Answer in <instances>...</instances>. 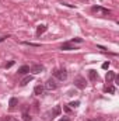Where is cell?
<instances>
[{"label":"cell","instance_id":"cell-6","mask_svg":"<svg viewBox=\"0 0 119 121\" xmlns=\"http://www.w3.org/2000/svg\"><path fill=\"white\" fill-rule=\"evenodd\" d=\"M58 87V85H56V82L53 80V79H49L46 83H45V89H48V90H55Z\"/></svg>","mask_w":119,"mask_h":121},{"label":"cell","instance_id":"cell-8","mask_svg":"<svg viewBox=\"0 0 119 121\" xmlns=\"http://www.w3.org/2000/svg\"><path fill=\"white\" fill-rule=\"evenodd\" d=\"M32 80H34V76H31V75H28V76H25L24 79H21L20 85H21V86H25V85H28L30 82H32Z\"/></svg>","mask_w":119,"mask_h":121},{"label":"cell","instance_id":"cell-5","mask_svg":"<svg viewBox=\"0 0 119 121\" xmlns=\"http://www.w3.org/2000/svg\"><path fill=\"white\" fill-rule=\"evenodd\" d=\"M60 49L62 51H73V49H77L71 42H64V44H62L60 45Z\"/></svg>","mask_w":119,"mask_h":121},{"label":"cell","instance_id":"cell-20","mask_svg":"<svg viewBox=\"0 0 119 121\" xmlns=\"http://www.w3.org/2000/svg\"><path fill=\"white\" fill-rule=\"evenodd\" d=\"M109 68V62H104L102 63V69H108Z\"/></svg>","mask_w":119,"mask_h":121},{"label":"cell","instance_id":"cell-13","mask_svg":"<svg viewBox=\"0 0 119 121\" xmlns=\"http://www.w3.org/2000/svg\"><path fill=\"white\" fill-rule=\"evenodd\" d=\"M17 104H18V100H17L16 97H11L10 101H8V107H10V108H14Z\"/></svg>","mask_w":119,"mask_h":121},{"label":"cell","instance_id":"cell-11","mask_svg":"<svg viewBox=\"0 0 119 121\" xmlns=\"http://www.w3.org/2000/svg\"><path fill=\"white\" fill-rule=\"evenodd\" d=\"M44 90H45V87H44V86H41V85L34 87V93H35L36 96H41V94H44Z\"/></svg>","mask_w":119,"mask_h":121},{"label":"cell","instance_id":"cell-25","mask_svg":"<svg viewBox=\"0 0 119 121\" xmlns=\"http://www.w3.org/2000/svg\"><path fill=\"white\" fill-rule=\"evenodd\" d=\"M59 121H70V120H69V118H67V117H62V118H60Z\"/></svg>","mask_w":119,"mask_h":121},{"label":"cell","instance_id":"cell-15","mask_svg":"<svg viewBox=\"0 0 119 121\" xmlns=\"http://www.w3.org/2000/svg\"><path fill=\"white\" fill-rule=\"evenodd\" d=\"M105 91H107V93H111V94H114V93H115V86H112V85H111V86L105 87Z\"/></svg>","mask_w":119,"mask_h":121},{"label":"cell","instance_id":"cell-2","mask_svg":"<svg viewBox=\"0 0 119 121\" xmlns=\"http://www.w3.org/2000/svg\"><path fill=\"white\" fill-rule=\"evenodd\" d=\"M53 76L59 80H66L67 79V72H66V69H56L53 72Z\"/></svg>","mask_w":119,"mask_h":121},{"label":"cell","instance_id":"cell-4","mask_svg":"<svg viewBox=\"0 0 119 121\" xmlns=\"http://www.w3.org/2000/svg\"><path fill=\"white\" fill-rule=\"evenodd\" d=\"M45 70V68L42 66V65H32L30 68V72H32L34 75H38V73H41V72H44Z\"/></svg>","mask_w":119,"mask_h":121},{"label":"cell","instance_id":"cell-10","mask_svg":"<svg viewBox=\"0 0 119 121\" xmlns=\"http://www.w3.org/2000/svg\"><path fill=\"white\" fill-rule=\"evenodd\" d=\"M46 30H48V27H46L45 24H41V26H38V28H36V37L42 35V34H44Z\"/></svg>","mask_w":119,"mask_h":121},{"label":"cell","instance_id":"cell-3","mask_svg":"<svg viewBox=\"0 0 119 121\" xmlns=\"http://www.w3.org/2000/svg\"><path fill=\"white\" fill-rule=\"evenodd\" d=\"M86 79L84 78H81V76H77L76 79H74V86L77 87V89H84L86 87Z\"/></svg>","mask_w":119,"mask_h":121},{"label":"cell","instance_id":"cell-1","mask_svg":"<svg viewBox=\"0 0 119 121\" xmlns=\"http://www.w3.org/2000/svg\"><path fill=\"white\" fill-rule=\"evenodd\" d=\"M91 11H92V13H97L98 16H108V14H111V10L104 9V7H101V6H92V7H91Z\"/></svg>","mask_w":119,"mask_h":121},{"label":"cell","instance_id":"cell-16","mask_svg":"<svg viewBox=\"0 0 119 121\" xmlns=\"http://www.w3.org/2000/svg\"><path fill=\"white\" fill-rule=\"evenodd\" d=\"M69 106H70V107H73V108H76V107H79V106H80V101H79V100H76V101H71Z\"/></svg>","mask_w":119,"mask_h":121},{"label":"cell","instance_id":"cell-17","mask_svg":"<svg viewBox=\"0 0 119 121\" xmlns=\"http://www.w3.org/2000/svg\"><path fill=\"white\" fill-rule=\"evenodd\" d=\"M23 120L24 121H31V117H30V114H28L27 111H24V114H23Z\"/></svg>","mask_w":119,"mask_h":121},{"label":"cell","instance_id":"cell-19","mask_svg":"<svg viewBox=\"0 0 119 121\" xmlns=\"http://www.w3.org/2000/svg\"><path fill=\"white\" fill-rule=\"evenodd\" d=\"M71 42H83V38H73Z\"/></svg>","mask_w":119,"mask_h":121},{"label":"cell","instance_id":"cell-9","mask_svg":"<svg viewBox=\"0 0 119 121\" xmlns=\"http://www.w3.org/2000/svg\"><path fill=\"white\" fill-rule=\"evenodd\" d=\"M28 72H30V66L28 65H23V66L18 68V73L20 75H27Z\"/></svg>","mask_w":119,"mask_h":121},{"label":"cell","instance_id":"cell-24","mask_svg":"<svg viewBox=\"0 0 119 121\" xmlns=\"http://www.w3.org/2000/svg\"><path fill=\"white\" fill-rule=\"evenodd\" d=\"M6 38H8V37H7V35H3V37H0V42H1V41H4Z\"/></svg>","mask_w":119,"mask_h":121},{"label":"cell","instance_id":"cell-23","mask_svg":"<svg viewBox=\"0 0 119 121\" xmlns=\"http://www.w3.org/2000/svg\"><path fill=\"white\" fill-rule=\"evenodd\" d=\"M6 121H18V120H17V118H14V117H7Z\"/></svg>","mask_w":119,"mask_h":121},{"label":"cell","instance_id":"cell-22","mask_svg":"<svg viewBox=\"0 0 119 121\" xmlns=\"http://www.w3.org/2000/svg\"><path fill=\"white\" fill-rule=\"evenodd\" d=\"M13 65H14V60H10V62H8V63L6 65V68H11Z\"/></svg>","mask_w":119,"mask_h":121},{"label":"cell","instance_id":"cell-7","mask_svg":"<svg viewBox=\"0 0 119 121\" xmlns=\"http://www.w3.org/2000/svg\"><path fill=\"white\" fill-rule=\"evenodd\" d=\"M115 76H116V75H115V72H111V70H108V72H107V75H105V80H107L108 83H111V82L115 79Z\"/></svg>","mask_w":119,"mask_h":121},{"label":"cell","instance_id":"cell-14","mask_svg":"<svg viewBox=\"0 0 119 121\" xmlns=\"http://www.w3.org/2000/svg\"><path fill=\"white\" fill-rule=\"evenodd\" d=\"M60 113H62V108H60V106H56V107L53 108V111H52V118H53V117H58Z\"/></svg>","mask_w":119,"mask_h":121},{"label":"cell","instance_id":"cell-18","mask_svg":"<svg viewBox=\"0 0 119 121\" xmlns=\"http://www.w3.org/2000/svg\"><path fill=\"white\" fill-rule=\"evenodd\" d=\"M25 45H30V47H41L39 44H34V42H24Z\"/></svg>","mask_w":119,"mask_h":121},{"label":"cell","instance_id":"cell-12","mask_svg":"<svg viewBox=\"0 0 119 121\" xmlns=\"http://www.w3.org/2000/svg\"><path fill=\"white\" fill-rule=\"evenodd\" d=\"M88 78H90V80H97L98 79V73L91 69V70H88Z\"/></svg>","mask_w":119,"mask_h":121},{"label":"cell","instance_id":"cell-21","mask_svg":"<svg viewBox=\"0 0 119 121\" xmlns=\"http://www.w3.org/2000/svg\"><path fill=\"white\" fill-rule=\"evenodd\" d=\"M97 48H98V49H101L102 52H107V48H104V47H101V45H97Z\"/></svg>","mask_w":119,"mask_h":121},{"label":"cell","instance_id":"cell-26","mask_svg":"<svg viewBox=\"0 0 119 121\" xmlns=\"http://www.w3.org/2000/svg\"><path fill=\"white\" fill-rule=\"evenodd\" d=\"M86 1H87V0H86Z\"/></svg>","mask_w":119,"mask_h":121}]
</instances>
